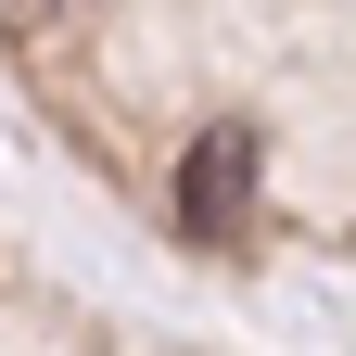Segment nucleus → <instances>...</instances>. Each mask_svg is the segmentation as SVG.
Returning <instances> with one entry per match:
<instances>
[{
  "instance_id": "f257e3e1",
  "label": "nucleus",
  "mask_w": 356,
  "mask_h": 356,
  "mask_svg": "<svg viewBox=\"0 0 356 356\" xmlns=\"http://www.w3.org/2000/svg\"><path fill=\"white\" fill-rule=\"evenodd\" d=\"M254 165H267V140H254V127H204V140L178 153V229H191L204 254H216V242H242Z\"/></svg>"
},
{
  "instance_id": "f03ea898",
  "label": "nucleus",
  "mask_w": 356,
  "mask_h": 356,
  "mask_svg": "<svg viewBox=\"0 0 356 356\" xmlns=\"http://www.w3.org/2000/svg\"><path fill=\"white\" fill-rule=\"evenodd\" d=\"M13 13H38V26H51V13H76V0H13Z\"/></svg>"
}]
</instances>
